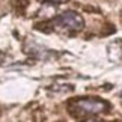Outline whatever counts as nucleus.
<instances>
[{
  "label": "nucleus",
  "mask_w": 122,
  "mask_h": 122,
  "mask_svg": "<svg viewBox=\"0 0 122 122\" xmlns=\"http://www.w3.org/2000/svg\"><path fill=\"white\" fill-rule=\"evenodd\" d=\"M48 3H62V0H45Z\"/></svg>",
  "instance_id": "7ed1b4c3"
},
{
  "label": "nucleus",
  "mask_w": 122,
  "mask_h": 122,
  "mask_svg": "<svg viewBox=\"0 0 122 122\" xmlns=\"http://www.w3.org/2000/svg\"><path fill=\"white\" fill-rule=\"evenodd\" d=\"M53 27L60 30H68V32H76L80 30L83 27V18L81 15H78L74 11H66L63 14H60L50 23Z\"/></svg>",
  "instance_id": "f257e3e1"
},
{
  "label": "nucleus",
  "mask_w": 122,
  "mask_h": 122,
  "mask_svg": "<svg viewBox=\"0 0 122 122\" xmlns=\"http://www.w3.org/2000/svg\"><path fill=\"white\" fill-rule=\"evenodd\" d=\"M86 122H97V121H86Z\"/></svg>",
  "instance_id": "20e7f679"
},
{
  "label": "nucleus",
  "mask_w": 122,
  "mask_h": 122,
  "mask_svg": "<svg viewBox=\"0 0 122 122\" xmlns=\"http://www.w3.org/2000/svg\"><path fill=\"white\" fill-rule=\"evenodd\" d=\"M109 104L106 101L97 100V98H83V100L76 101L74 109L78 115H98L101 112H106Z\"/></svg>",
  "instance_id": "f03ea898"
}]
</instances>
